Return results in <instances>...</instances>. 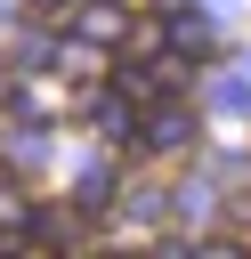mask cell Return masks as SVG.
Masks as SVG:
<instances>
[{
  "label": "cell",
  "mask_w": 251,
  "mask_h": 259,
  "mask_svg": "<svg viewBox=\"0 0 251 259\" xmlns=\"http://www.w3.org/2000/svg\"><path fill=\"white\" fill-rule=\"evenodd\" d=\"M32 8H40V16H73L81 0H32Z\"/></svg>",
  "instance_id": "cell-1"
}]
</instances>
